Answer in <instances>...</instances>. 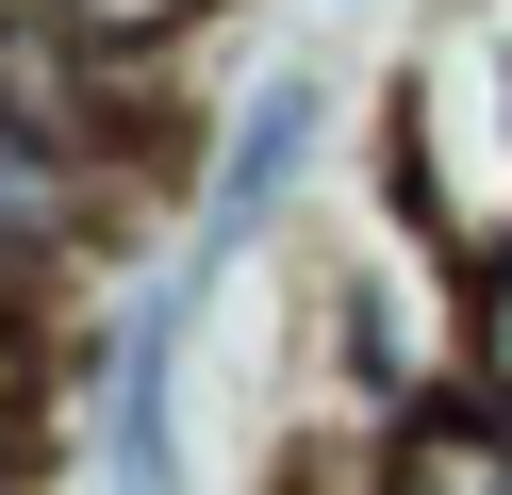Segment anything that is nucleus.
I'll list each match as a JSON object with an SVG mask.
<instances>
[{
	"label": "nucleus",
	"mask_w": 512,
	"mask_h": 495,
	"mask_svg": "<svg viewBox=\"0 0 512 495\" xmlns=\"http://www.w3.org/2000/svg\"><path fill=\"white\" fill-rule=\"evenodd\" d=\"M182 314H199V281L149 264L83 347V479L100 495H182Z\"/></svg>",
	"instance_id": "nucleus-1"
},
{
	"label": "nucleus",
	"mask_w": 512,
	"mask_h": 495,
	"mask_svg": "<svg viewBox=\"0 0 512 495\" xmlns=\"http://www.w3.org/2000/svg\"><path fill=\"white\" fill-rule=\"evenodd\" d=\"M331 116H347V83H331V66H265V83L232 99V132H215V165H199V231H182V281H215L232 248H265V231L298 215V182L331 165Z\"/></svg>",
	"instance_id": "nucleus-2"
},
{
	"label": "nucleus",
	"mask_w": 512,
	"mask_h": 495,
	"mask_svg": "<svg viewBox=\"0 0 512 495\" xmlns=\"http://www.w3.org/2000/svg\"><path fill=\"white\" fill-rule=\"evenodd\" d=\"M380 495H512V413L496 396H430L380 429Z\"/></svg>",
	"instance_id": "nucleus-3"
},
{
	"label": "nucleus",
	"mask_w": 512,
	"mask_h": 495,
	"mask_svg": "<svg viewBox=\"0 0 512 495\" xmlns=\"http://www.w3.org/2000/svg\"><path fill=\"white\" fill-rule=\"evenodd\" d=\"M34 17H50V33H67V50H83V66H100V83H149V66H166V50H182V33H199V17H215V0H34Z\"/></svg>",
	"instance_id": "nucleus-4"
}]
</instances>
